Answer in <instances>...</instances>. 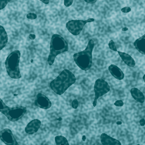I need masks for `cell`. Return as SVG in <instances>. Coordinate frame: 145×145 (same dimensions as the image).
Instances as JSON below:
<instances>
[{
  "instance_id": "obj_1",
  "label": "cell",
  "mask_w": 145,
  "mask_h": 145,
  "mask_svg": "<svg viewBox=\"0 0 145 145\" xmlns=\"http://www.w3.org/2000/svg\"><path fill=\"white\" fill-rule=\"evenodd\" d=\"M76 80V77L70 70L64 69L50 82V87L56 94L61 95L74 84Z\"/></svg>"
},
{
  "instance_id": "obj_2",
  "label": "cell",
  "mask_w": 145,
  "mask_h": 145,
  "mask_svg": "<svg viewBox=\"0 0 145 145\" xmlns=\"http://www.w3.org/2000/svg\"><path fill=\"white\" fill-rule=\"evenodd\" d=\"M94 46L93 40H90L88 42L85 50L73 55L74 60L75 64L80 69L84 71L89 70L92 66V53Z\"/></svg>"
},
{
  "instance_id": "obj_3",
  "label": "cell",
  "mask_w": 145,
  "mask_h": 145,
  "mask_svg": "<svg viewBox=\"0 0 145 145\" xmlns=\"http://www.w3.org/2000/svg\"><path fill=\"white\" fill-rule=\"evenodd\" d=\"M68 50V44L65 39L57 34L53 35L50 43V54L48 58L49 64L50 66L53 65L57 55Z\"/></svg>"
},
{
  "instance_id": "obj_4",
  "label": "cell",
  "mask_w": 145,
  "mask_h": 145,
  "mask_svg": "<svg viewBox=\"0 0 145 145\" xmlns=\"http://www.w3.org/2000/svg\"><path fill=\"white\" fill-rule=\"evenodd\" d=\"M21 55L20 52L16 50L12 52L5 61L6 72L9 76L13 79H18L21 77L19 66Z\"/></svg>"
},
{
  "instance_id": "obj_5",
  "label": "cell",
  "mask_w": 145,
  "mask_h": 145,
  "mask_svg": "<svg viewBox=\"0 0 145 145\" xmlns=\"http://www.w3.org/2000/svg\"><path fill=\"white\" fill-rule=\"evenodd\" d=\"M0 112L3 114L8 120L12 122H15L21 119L26 112V107L23 106L14 107H8L1 99Z\"/></svg>"
},
{
  "instance_id": "obj_6",
  "label": "cell",
  "mask_w": 145,
  "mask_h": 145,
  "mask_svg": "<svg viewBox=\"0 0 145 145\" xmlns=\"http://www.w3.org/2000/svg\"><path fill=\"white\" fill-rule=\"evenodd\" d=\"M110 90V87L108 83L102 78L96 80L94 85V99L93 105L95 107L97 104V99L102 96L106 94Z\"/></svg>"
},
{
  "instance_id": "obj_7",
  "label": "cell",
  "mask_w": 145,
  "mask_h": 145,
  "mask_svg": "<svg viewBox=\"0 0 145 145\" xmlns=\"http://www.w3.org/2000/svg\"><path fill=\"white\" fill-rule=\"evenodd\" d=\"M94 21V18H89L86 20H72L66 23V27L72 35L76 36L80 34L86 23Z\"/></svg>"
},
{
  "instance_id": "obj_8",
  "label": "cell",
  "mask_w": 145,
  "mask_h": 145,
  "mask_svg": "<svg viewBox=\"0 0 145 145\" xmlns=\"http://www.w3.org/2000/svg\"><path fill=\"white\" fill-rule=\"evenodd\" d=\"M0 138L2 142L7 145H19L12 132L9 129H5L0 132Z\"/></svg>"
},
{
  "instance_id": "obj_9",
  "label": "cell",
  "mask_w": 145,
  "mask_h": 145,
  "mask_svg": "<svg viewBox=\"0 0 145 145\" xmlns=\"http://www.w3.org/2000/svg\"><path fill=\"white\" fill-rule=\"evenodd\" d=\"M35 104L36 106L44 109H49L52 106V103L49 99L42 93H38L36 95Z\"/></svg>"
},
{
  "instance_id": "obj_10",
  "label": "cell",
  "mask_w": 145,
  "mask_h": 145,
  "mask_svg": "<svg viewBox=\"0 0 145 145\" xmlns=\"http://www.w3.org/2000/svg\"><path fill=\"white\" fill-rule=\"evenodd\" d=\"M41 121L38 119L32 120L27 125L25 129L27 134H32L37 132L41 126Z\"/></svg>"
},
{
  "instance_id": "obj_11",
  "label": "cell",
  "mask_w": 145,
  "mask_h": 145,
  "mask_svg": "<svg viewBox=\"0 0 145 145\" xmlns=\"http://www.w3.org/2000/svg\"><path fill=\"white\" fill-rule=\"evenodd\" d=\"M108 70L113 76L118 80H123L124 77V74L121 69L117 66L112 64L108 67Z\"/></svg>"
},
{
  "instance_id": "obj_12",
  "label": "cell",
  "mask_w": 145,
  "mask_h": 145,
  "mask_svg": "<svg viewBox=\"0 0 145 145\" xmlns=\"http://www.w3.org/2000/svg\"><path fill=\"white\" fill-rule=\"evenodd\" d=\"M101 143L104 145H121V143L105 133H103L101 136Z\"/></svg>"
},
{
  "instance_id": "obj_13",
  "label": "cell",
  "mask_w": 145,
  "mask_h": 145,
  "mask_svg": "<svg viewBox=\"0 0 145 145\" xmlns=\"http://www.w3.org/2000/svg\"><path fill=\"white\" fill-rule=\"evenodd\" d=\"M134 45L139 53L145 55V34L136 40L134 43Z\"/></svg>"
},
{
  "instance_id": "obj_14",
  "label": "cell",
  "mask_w": 145,
  "mask_h": 145,
  "mask_svg": "<svg viewBox=\"0 0 145 145\" xmlns=\"http://www.w3.org/2000/svg\"><path fill=\"white\" fill-rule=\"evenodd\" d=\"M117 52L118 53L123 61L127 65L130 67H133L135 66V62L134 59L130 55L126 53H123L120 51H118Z\"/></svg>"
},
{
  "instance_id": "obj_15",
  "label": "cell",
  "mask_w": 145,
  "mask_h": 145,
  "mask_svg": "<svg viewBox=\"0 0 145 145\" xmlns=\"http://www.w3.org/2000/svg\"><path fill=\"white\" fill-rule=\"evenodd\" d=\"M131 95L136 101L140 103H144L145 102V96L144 94L137 88H132L130 90Z\"/></svg>"
},
{
  "instance_id": "obj_16",
  "label": "cell",
  "mask_w": 145,
  "mask_h": 145,
  "mask_svg": "<svg viewBox=\"0 0 145 145\" xmlns=\"http://www.w3.org/2000/svg\"><path fill=\"white\" fill-rule=\"evenodd\" d=\"M8 41V35L4 28L0 26V48L1 50L5 47Z\"/></svg>"
},
{
  "instance_id": "obj_17",
  "label": "cell",
  "mask_w": 145,
  "mask_h": 145,
  "mask_svg": "<svg viewBox=\"0 0 145 145\" xmlns=\"http://www.w3.org/2000/svg\"><path fill=\"white\" fill-rule=\"evenodd\" d=\"M55 141L56 145H69V143L67 139L63 136H57L55 138Z\"/></svg>"
},
{
  "instance_id": "obj_18",
  "label": "cell",
  "mask_w": 145,
  "mask_h": 145,
  "mask_svg": "<svg viewBox=\"0 0 145 145\" xmlns=\"http://www.w3.org/2000/svg\"><path fill=\"white\" fill-rule=\"evenodd\" d=\"M12 0H0V10H2L5 8L8 3L11 1Z\"/></svg>"
},
{
  "instance_id": "obj_19",
  "label": "cell",
  "mask_w": 145,
  "mask_h": 145,
  "mask_svg": "<svg viewBox=\"0 0 145 145\" xmlns=\"http://www.w3.org/2000/svg\"><path fill=\"white\" fill-rule=\"evenodd\" d=\"M108 46H109V47L111 50L114 51L118 52V50H117L116 47L115 46V43L113 40H110L109 43H108Z\"/></svg>"
},
{
  "instance_id": "obj_20",
  "label": "cell",
  "mask_w": 145,
  "mask_h": 145,
  "mask_svg": "<svg viewBox=\"0 0 145 145\" xmlns=\"http://www.w3.org/2000/svg\"><path fill=\"white\" fill-rule=\"evenodd\" d=\"M26 18L28 19H30V20H34L37 18V14H35L34 13H29L28 14H27Z\"/></svg>"
},
{
  "instance_id": "obj_21",
  "label": "cell",
  "mask_w": 145,
  "mask_h": 145,
  "mask_svg": "<svg viewBox=\"0 0 145 145\" xmlns=\"http://www.w3.org/2000/svg\"><path fill=\"white\" fill-rule=\"evenodd\" d=\"M74 0H64V4L66 7H69L72 4Z\"/></svg>"
},
{
  "instance_id": "obj_22",
  "label": "cell",
  "mask_w": 145,
  "mask_h": 145,
  "mask_svg": "<svg viewBox=\"0 0 145 145\" xmlns=\"http://www.w3.org/2000/svg\"><path fill=\"white\" fill-rule=\"evenodd\" d=\"M114 104L115 106L120 107V106H122L123 105L124 103L123 102V101H121V100H118L115 102Z\"/></svg>"
},
{
  "instance_id": "obj_23",
  "label": "cell",
  "mask_w": 145,
  "mask_h": 145,
  "mask_svg": "<svg viewBox=\"0 0 145 145\" xmlns=\"http://www.w3.org/2000/svg\"><path fill=\"white\" fill-rule=\"evenodd\" d=\"M86 2V3L90 4H93V3H95L97 1V0H84Z\"/></svg>"
},
{
  "instance_id": "obj_24",
  "label": "cell",
  "mask_w": 145,
  "mask_h": 145,
  "mask_svg": "<svg viewBox=\"0 0 145 145\" xmlns=\"http://www.w3.org/2000/svg\"><path fill=\"white\" fill-rule=\"evenodd\" d=\"M140 124L141 126H144L145 125V120L144 119H142L140 120Z\"/></svg>"
},
{
  "instance_id": "obj_25",
  "label": "cell",
  "mask_w": 145,
  "mask_h": 145,
  "mask_svg": "<svg viewBox=\"0 0 145 145\" xmlns=\"http://www.w3.org/2000/svg\"><path fill=\"white\" fill-rule=\"evenodd\" d=\"M29 38L31 40H34L36 38V36L34 34H30L29 35Z\"/></svg>"
},
{
  "instance_id": "obj_26",
  "label": "cell",
  "mask_w": 145,
  "mask_h": 145,
  "mask_svg": "<svg viewBox=\"0 0 145 145\" xmlns=\"http://www.w3.org/2000/svg\"><path fill=\"white\" fill-rule=\"evenodd\" d=\"M39 0L42 2L43 3L46 4H48L50 3V0Z\"/></svg>"
},
{
  "instance_id": "obj_27",
  "label": "cell",
  "mask_w": 145,
  "mask_h": 145,
  "mask_svg": "<svg viewBox=\"0 0 145 145\" xmlns=\"http://www.w3.org/2000/svg\"><path fill=\"white\" fill-rule=\"evenodd\" d=\"M143 79H144V81L145 83V74L144 75V76H143Z\"/></svg>"
}]
</instances>
